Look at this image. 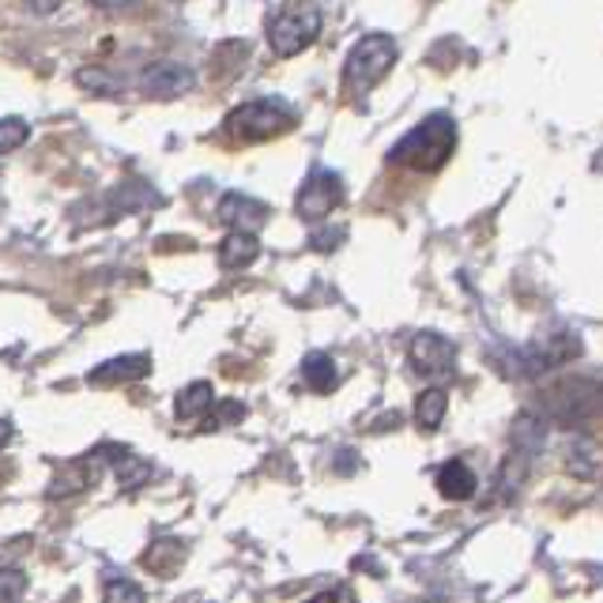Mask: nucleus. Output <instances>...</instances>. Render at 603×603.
Listing matches in <instances>:
<instances>
[{
  "label": "nucleus",
  "mask_w": 603,
  "mask_h": 603,
  "mask_svg": "<svg viewBox=\"0 0 603 603\" xmlns=\"http://www.w3.org/2000/svg\"><path fill=\"white\" fill-rule=\"evenodd\" d=\"M456 148V125L449 114H430L422 125H415L411 132L401 136L389 151V163L419 170V174H434L449 163Z\"/></svg>",
  "instance_id": "obj_1"
},
{
  "label": "nucleus",
  "mask_w": 603,
  "mask_h": 603,
  "mask_svg": "<svg viewBox=\"0 0 603 603\" xmlns=\"http://www.w3.org/2000/svg\"><path fill=\"white\" fill-rule=\"evenodd\" d=\"M396 38L393 34H367V38L355 42V49L347 54V65H344V95L351 102H362L393 72L396 65Z\"/></svg>",
  "instance_id": "obj_2"
},
{
  "label": "nucleus",
  "mask_w": 603,
  "mask_h": 603,
  "mask_svg": "<svg viewBox=\"0 0 603 603\" xmlns=\"http://www.w3.org/2000/svg\"><path fill=\"white\" fill-rule=\"evenodd\" d=\"M321 23H325V15H321V8L313 4V0H291V4L279 8L268 23L271 54L294 57V54H302V49H310L321 34Z\"/></svg>",
  "instance_id": "obj_3"
},
{
  "label": "nucleus",
  "mask_w": 603,
  "mask_h": 603,
  "mask_svg": "<svg viewBox=\"0 0 603 603\" xmlns=\"http://www.w3.org/2000/svg\"><path fill=\"white\" fill-rule=\"evenodd\" d=\"M294 121H299V114H294L283 98H253L227 114V132L237 136V140L257 143V140H276V136L291 132Z\"/></svg>",
  "instance_id": "obj_4"
},
{
  "label": "nucleus",
  "mask_w": 603,
  "mask_h": 603,
  "mask_svg": "<svg viewBox=\"0 0 603 603\" xmlns=\"http://www.w3.org/2000/svg\"><path fill=\"white\" fill-rule=\"evenodd\" d=\"M339 200H344V177L336 170L317 166L305 177L299 197H294V211H299V219H305V223H321V219H328L339 208Z\"/></svg>",
  "instance_id": "obj_5"
},
{
  "label": "nucleus",
  "mask_w": 603,
  "mask_h": 603,
  "mask_svg": "<svg viewBox=\"0 0 603 603\" xmlns=\"http://www.w3.org/2000/svg\"><path fill=\"white\" fill-rule=\"evenodd\" d=\"M407 359L422 378H449L456 370V347L438 333H419L407 347Z\"/></svg>",
  "instance_id": "obj_6"
},
{
  "label": "nucleus",
  "mask_w": 603,
  "mask_h": 603,
  "mask_svg": "<svg viewBox=\"0 0 603 603\" xmlns=\"http://www.w3.org/2000/svg\"><path fill=\"white\" fill-rule=\"evenodd\" d=\"M555 411H558V419H566V422L603 419V385H589V381L563 385L555 393Z\"/></svg>",
  "instance_id": "obj_7"
},
{
  "label": "nucleus",
  "mask_w": 603,
  "mask_h": 603,
  "mask_svg": "<svg viewBox=\"0 0 603 603\" xmlns=\"http://www.w3.org/2000/svg\"><path fill=\"white\" fill-rule=\"evenodd\" d=\"M193 83H197V76H193V68H189V65L159 61V65H151L148 72H143L140 88L148 91V95L166 98V95H185V91H189Z\"/></svg>",
  "instance_id": "obj_8"
},
{
  "label": "nucleus",
  "mask_w": 603,
  "mask_h": 603,
  "mask_svg": "<svg viewBox=\"0 0 603 603\" xmlns=\"http://www.w3.org/2000/svg\"><path fill=\"white\" fill-rule=\"evenodd\" d=\"M148 373H151V355H117V359L91 370L88 381L95 389H102V385H125V381L148 378Z\"/></svg>",
  "instance_id": "obj_9"
},
{
  "label": "nucleus",
  "mask_w": 603,
  "mask_h": 603,
  "mask_svg": "<svg viewBox=\"0 0 603 603\" xmlns=\"http://www.w3.org/2000/svg\"><path fill=\"white\" fill-rule=\"evenodd\" d=\"M260 257V237L242 227H231V234L219 242V268L223 271H242Z\"/></svg>",
  "instance_id": "obj_10"
},
{
  "label": "nucleus",
  "mask_w": 603,
  "mask_h": 603,
  "mask_svg": "<svg viewBox=\"0 0 603 603\" xmlns=\"http://www.w3.org/2000/svg\"><path fill=\"white\" fill-rule=\"evenodd\" d=\"M216 216H219V223L242 227V231H250V227H257V223H265V219H268V204L245 197V193H227V197L219 200Z\"/></svg>",
  "instance_id": "obj_11"
},
{
  "label": "nucleus",
  "mask_w": 603,
  "mask_h": 603,
  "mask_svg": "<svg viewBox=\"0 0 603 603\" xmlns=\"http://www.w3.org/2000/svg\"><path fill=\"white\" fill-rule=\"evenodd\" d=\"M475 487H479V479H475V472L464 461H449L438 468V490L449 502H468Z\"/></svg>",
  "instance_id": "obj_12"
},
{
  "label": "nucleus",
  "mask_w": 603,
  "mask_h": 603,
  "mask_svg": "<svg viewBox=\"0 0 603 603\" xmlns=\"http://www.w3.org/2000/svg\"><path fill=\"white\" fill-rule=\"evenodd\" d=\"M302 381L313 389V393H333V389L339 385V367H336V359L333 355H325V351H313V355H305V362H302Z\"/></svg>",
  "instance_id": "obj_13"
},
{
  "label": "nucleus",
  "mask_w": 603,
  "mask_h": 603,
  "mask_svg": "<svg viewBox=\"0 0 603 603\" xmlns=\"http://www.w3.org/2000/svg\"><path fill=\"white\" fill-rule=\"evenodd\" d=\"M211 404H216V389H211L208 381H193V385H185L182 393H177L174 415L182 422H197Z\"/></svg>",
  "instance_id": "obj_14"
},
{
  "label": "nucleus",
  "mask_w": 603,
  "mask_h": 603,
  "mask_svg": "<svg viewBox=\"0 0 603 603\" xmlns=\"http://www.w3.org/2000/svg\"><path fill=\"white\" fill-rule=\"evenodd\" d=\"M109 464H114V475H117V483H121L125 490H136V487H143L148 483V461L143 456H132V453H125V449H114V456H109Z\"/></svg>",
  "instance_id": "obj_15"
},
{
  "label": "nucleus",
  "mask_w": 603,
  "mask_h": 603,
  "mask_svg": "<svg viewBox=\"0 0 603 603\" xmlns=\"http://www.w3.org/2000/svg\"><path fill=\"white\" fill-rule=\"evenodd\" d=\"M445 407H449L445 389H427V393H419V401H415V422H419L422 430H438L441 419H445Z\"/></svg>",
  "instance_id": "obj_16"
},
{
  "label": "nucleus",
  "mask_w": 603,
  "mask_h": 603,
  "mask_svg": "<svg viewBox=\"0 0 603 603\" xmlns=\"http://www.w3.org/2000/svg\"><path fill=\"white\" fill-rule=\"evenodd\" d=\"M182 558H185V547L177 540H155L148 547V555H143V566L155 573H170Z\"/></svg>",
  "instance_id": "obj_17"
},
{
  "label": "nucleus",
  "mask_w": 603,
  "mask_h": 603,
  "mask_svg": "<svg viewBox=\"0 0 603 603\" xmlns=\"http://www.w3.org/2000/svg\"><path fill=\"white\" fill-rule=\"evenodd\" d=\"M242 419H245V404L223 401V404H211L197 422H200V430H223V427H234V422H242Z\"/></svg>",
  "instance_id": "obj_18"
},
{
  "label": "nucleus",
  "mask_w": 603,
  "mask_h": 603,
  "mask_svg": "<svg viewBox=\"0 0 603 603\" xmlns=\"http://www.w3.org/2000/svg\"><path fill=\"white\" fill-rule=\"evenodd\" d=\"M27 136H31V125L23 121V117H4V121H0V159L20 148Z\"/></svg>",
  "instance_id": "obj_19"
},
{
  "label": "nucleus",
  "mask_w": 603,
  "mask_h": 603,
  "mask_svg": "<svg viewBox=\"0 0 603 603\" xmlns=\"http://www.w3.org/2000/svg\"><path fill=\"white\" fill-rule=\"evenodd\" d=\"M23 592H27V573L4 566L0 570V600H23Z\"/></svg>",
  "instance_id": "obj_20"
},
{
  "label": "nucleus",
  "mask_w": 603,
  "mask_h": 603,
  "mask_svg": "<svg viewBox=\"0 0 603 603\" xmlns=\"http://www.w3.org/2000/svg\"><path fill=\"white\" fill-rule=\"evenodd\" d=\"M80 80V88H91V91H102V95H109V91H121V83L117 80H106L102 72H95V68H88V72L76 76Z\"/></svg>",
  "instance_id": "obj_21"
},
{
  "label": "nucleus",
  "mask_w": 603,
  "mask_h": 603,
  "mask_svg": "<svg viewBox=\"0 0 603 603\" xmlns=\"http://www.w3.org/2000/svg\"><path fill=\"white\" fill-rule=\"evenodd\" d=\"M148 592L140 589V584H132V581H114V584H106V600H143Z\"/></svg>",
  "instance_id": "obj_22"
},
{
  "label": "nucleus",
  "mask_w": 603,
  "mask_h": 603,
  "mask_svg": "<svg viewBox=\"0 0 603 603\" xmlns=\"http://www.w3.org/2000/svg\"><path fill=\"white\" fill-rule=\"evenodd\" d=\"M344 237V231H328V234H313V250H333V242H339Z\"/></svg>",
  "instance_id": "obj_23"
},
{
  "label": "nucleus",
  "mask_w": 603,
  "mask_h": 603,
  "mask_svg": "<svg viewBox=\"0 0 603 603\" xmlns=\"http://www.w3.org/2000/svg\"><path fill=\"white\" fill-rule=\"evenodd\" d=\"M91 4H95V8H106V12H114V8H117V12H125V8H136L140 0H91Z\"/></svg>",
  "instance_id": "obj_24"
},
{
  "label": "nucleus",
  "mask_w": 603,
  "mask_h": 603,
  "mask_svg": "<svg viewBox=\"0 0 603 603\" xmlns=\"http://www.w3.org/2000/svg\"><path fill=\"white\" fill-rule=\"evenodd\" d=\"M27 4L34 8V12H54V8L61 4V0H27Z\"/></svg>",
  "instance_id": "obj_25"
},
{
  "label": "nucleus",
  "mask_w": 603,
  "mask_h": 603,
  "mask_svg": "<svg viewBox=\"0 0 603 603\" xmlns=\"http://www.w3.org/2000/svg\"><path fill=\"white\" fill-rule=\"evenodd\" d=\"M12 434H15V430H12V422H8V419H0V449H4L8 441H12Z\"/></svg>",
  "instance_id": "obj_26"
},
{
  "label": "nucleus",
  "mask_w": 603,
  "mask_h": 603,
  "mask_svg": "<svg viewBox=\"0 0 603 603\" xmlns=\"http://www.w3.org/2000/svg\"><path fill=\"white\" fill-rule=\"evenodd\" d=\"M0 208H4V197H0Z\"/></svg>",
  "instance_id": "obj_27"
}]
</instances>
